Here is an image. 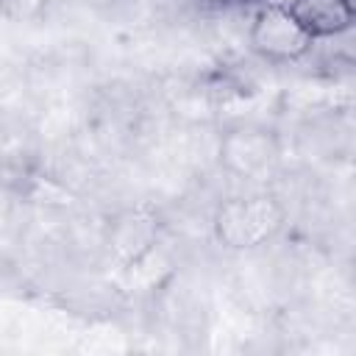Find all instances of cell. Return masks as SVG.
Listing matches in <instances>:
<instances>
[{"label":"cell","instance_id":"1","mask_svg":"<svg viewBox=\"0 0 356 356\" xmlns=\"http://www.w3.org/2000/svg\"><path fill=\"white\" fill-rule=\"evenodd\" d=\"M248 42L253 47V53L273 58V61H295L300 56H306L314 47V36L298 22V17L292 14V8L286 6H275V3H264L250 22V33Z\"/></svg>","mask_w":356,"mask_h":356},{"label":"cell","instance_id":"2","mask_svg":"<svg viewBox=\"0 0 356 356\" xmlns=\"http://www.w3.org/2000/svg\"><path fill=\"white\" fill-rule=\"evenodd\" d=\"M289 8L314 39H328L353 22L345 0H295Z\"/></svg>","mask_w":356,"mask_h":356},{"label":"cell","instance_id":"3","mask_svg":"<svg viewBox=\"0 0 356 356\" xmlns=\"http://www.w3.org/2000/svg\"><path fill=\"white\" fill-rule=\"evenodd\" d=\"M325 42L331 44V53H334V56H342L345 61L356 64V17H353V22H350L348 28H342V31L334 33V36H328Z\"/></svg>","mask_w":356,"mask_h":356},{"label":"cell","instance_id":"4","mask_svg":"<svg viewBox=\"0 0 356 356\" xmlns=\"http://www.w3.org/2000/svg\"><path fill=\"white\" fill-rule=\"evenodd\" d=\"M345 3H348V8H350V14L356 17V0H345Z\"/></svg>","mask_w":356,"mask_h":356}]
</instances>
